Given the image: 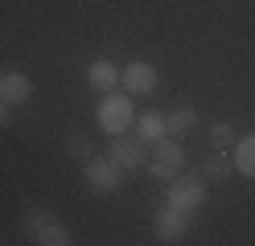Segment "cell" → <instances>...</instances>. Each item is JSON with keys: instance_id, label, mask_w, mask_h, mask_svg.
Here are the masks:
<instances>
[{"instance_id": "cell-1", "label": "cell", "mask_w": 255, "mask_h": 246, "mask_svg": "<svg viewBox=\"0 0 255 246\" xmlns=\"http://www.w3.org/2000/svg\"><path fill=\"white\" fill-rule=\"evenodd\" d=\"M103 136H124L128 127L136 123V107H132V94L128 90H107L103 103H99V115H95Z\"/></svg>"}, {"instance_id": "cell-2", "label": "cell", "mask_w": 255, "mask_h": 246, "mask_svg": "<svg viewBox=\"0 0 255 246\" xmlns=\"http://www.w3.org/2000/svg\"><path fill=\"white\" fill-rule=\"evenodd\" d=\"M144 168H148V176H156V180H173V176L185 168V148H181V140H173V136L156 140Z\"/></svg>"}, {"instance_id": "cell-3", "label": "cell", "mask_w": 255, "mask_h": 246, "mask_svg": "<svg viewBox=\"0 0 255 246\" xmlns=\"http://www.w3.org/2000/svg\"><path fill=\"white\" fill-rule=\"evenodd\" d=\"M169 205H177L185 213H198L206 205V176L202 172H177L169 180V193H165Z\"/></svg>"}, {"instance_id": "cell-4", "label": "cell", "mask_w": 255, "mask_h": 246, "mask_svg": "<svg viewBox=\"0 0 255 246\" xmlns=\"http://www.w3.org/2000/svg\"><path fill=\"white\" fill-rule=\"evenodd\" d=\"M83 185L95 197H111V193H120V185H124V168H116L107 156H91L83 164Z\"/></svg>"}, {"instance_id": "cell-5", "label": "cell", "mask_w": 255, "mask_h": 246, "mask_svg": "<svg viewBox=\"0 0 255 246\" xmlns=\"http://www.w3.org/2000/svg\"><path fill=\"white\" fill-rule=\"evenodd\" d=\"M107 160L116 164V168H124V172H140L148 164V144L140 140V136H111V144H107Z\"/></svg>"}, {"instance_id": "cell-6", "label": "cell", "mask_w": 255, "mask_h": 246, "mask_svg": "<svg viewBox=\"0 0 255 246\" xmlns=\"http://www.w3.org/2000/svg\"><path fill=\"white\" fill-rule=\"evenodd\" d=\"M156 82H161V70H156L152 62H144V58H132L128 66H120V86L132 94V98L136 94H152Z\"/></svg>"}, {"instance_id": "cell-7", "label": "cell", "mask_w": 255, "mask_h": 246, "mask_svg": "<svg viewBox=\"0 0 255 246\" xmlns=\"http://www.w3.org/2000/svg\"><path fill=\"white\" fill-rule=\"evenodd\" d=\"M152 234L161 238L165 246H177V242H185V234H189V213L165 201L161 209H156V218H152Z\"/></svg>"}, {"instance_id": "cell-8", "label": "cell", "mask_w": 255, "mask_h": 246, "mask_svg": "<svg viewBox=\"0 0 255 246\" xmlns=\"http://www.w3.org/2000/svg\"><path fill=\"white\" fill-rule=\"evenodd\" d=\"M29 98H33V78L25 70H0V103L21 107Z\"/></svg>"}, {"instance_id": "cell-9", "label": "cell", "mask_w": 255, "mask_h": 246, "mask_svg": "<svg viewBox=\"0 0 255 246\" xmlns=\"http://www.w3.org/2000/svg\"><path fill=\"white\" fill-rule=\"evenodd\" d=\"M87 86H91V90H99V94L116 90V86H120V66H116V62H107V58H95V62L87 66Z\"/></svg>"}, {"instance_id": "cell-10", "label": "cell", "mask_w": 255, "mask_h": 246, "mask_svg": "<svg viewBox=\"0 0 255 246\" xmlns=\"http://www.w3.org/2000/svg\"><path fill=\"white\" fill-rule=\"evenodd\" d=\"M231 160H235V172L239 176L255 180V131H251V136H239L231 144Z\"/></svg>"}, {"instance_id": "cell-11", "label": "cell", "mask_w": 255, "mask_h": 246, "mask_svg": "<svg viewBox=\"0 0 255 246\" xmlns=\"http://www.w3.org/2000/svg\"><path fill=\"white\" fill-rule=\"evenodd\" d=\"M132 127H136V136L144 140L148 148H152L156 140H165V136H169V131H165V115H161V111H144V115H136V123H132Z\"/></svg>"}, {"instance_id": "cell-12", "label": "cell", "mask_w": 255, "mask_h": 246, "mask_svg": "<svg viewBox=\"0 0 255 246\" xmlns=\"http://www.w3.org/2000/svg\"><path fill=\"white\" fill-rule=\"evenodd\" d=\"M194 127H198V111L194 107H177V111L165 115V131H169L173 140H185Z\"/></svg>"}, {"instance_id": "cell-13", "label": "cell", "mask_w": 255, "mask_h": 246, "mask_svg": "<svg viewBox=\"0 0 255 246\" xmlns=\"http://www.w3.org/2000/svg\"><path fill=\"white\" fill-rule=\"evenodd\" d=\"M202 176L206 180H227V176H235V160L222 148H210V156L202 160Z\"/></svg>"}, {"instance_id": "cell-14", "label": "cell", "mask_w": 255, "mask_h": 246, "mask_svg": "<svg viewBox=\"0 0 255 246\" xmlns=\"http://www.w3.org/2000/svg\"><path fill=\"white\" fill-rule=\"evenodd\" d=\"M33 242H37V246H70L74 238H70V230L62 226V222H54V218H50V222H45L37 234H33Z\"/></svg>"}, {"instance_id": "cell-15", "label": "cell", "mask_w": 255, "mask_h": 246, "mask_svg": "<svg viewBox=\"0 0 255 246\" xmlns=\"http://www.w3.org/2000/svg\"><path fill=\"white\" fill-rule=\"evenodd\" d=\"M239 136H235V127L227 123V119H218V123H210V148H222V152H227V148L235 144Z\"/></svg>"}, {"instance_id": "cell-16", "label": "cell", "mask_w": 255, "mask_h": 246, "mask_svg": "<svg viewBox=\"0 0 255 246\" xmlns=\"http://www.w3.org/2000/svg\"><path fill=\"white\" fill-rule=\"evenodd\" d=\"M66 152L78 160V164H87L91 156H95V144H91V136H83V131H78V136H70V144H66Z\"/></svg>"}, {"instance_id": "cell-17", "label": "cell", "mask_w": 255, "mask_h": 246, "mask_svg": "<svg viewBox=\"0 0 255 246\" xmlns=\"http://www.w3.org/2000/svg\"><path fill=\"white\" fill-rule=\"evenodd\" d=\"M45 222H50V209H45V205H29V209H25V230H29V238H33Z\"/></svg>"}, {"instance_id": "cell-18", "label": "cell", "mask_w": 255, "mask_h": 246, "mask_svg": "<svg viewBox=\"0 0 255 246\" xmlns=\"http://www.w3.org/2000/svg\"><path fill=\"white\" fill-rule=\"evenodd\" d=\"M8 123H12V107L0 103V127H8Z\"/></svg>"}]
</instances>
